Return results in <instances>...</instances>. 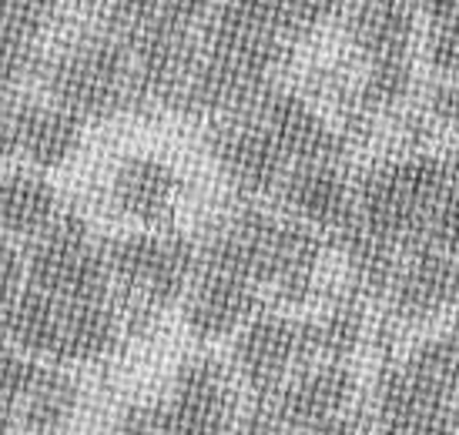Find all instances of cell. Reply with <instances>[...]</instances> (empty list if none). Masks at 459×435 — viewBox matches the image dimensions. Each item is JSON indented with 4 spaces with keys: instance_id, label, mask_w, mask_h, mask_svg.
Instances as JSON below:
<instances>
[{
    "instance_id": "cell-9",
    "label": "cell",
    "mask_w": 459,
    "mask_h": 435,
    "mask_svg": "<svg viewBox=\"0 0 459 435\" xmlns=\"http://www.w3.org/2000/svg\"><path fill=\"white\" fill-rule=\"evenodd\" d=\"M212 158L221 167L229 184L242 194H268L279 192L281 178L289 171V161L279 154V148L268 141L262 128L248 115L218 117L215 131L208 138Z\"/></svg>"
},
{
    "instance_id": "cell-8",
    "label": "cell",
    "mask_w": 459,
    "mask_h": 435,
    "mask_svg": "<svg viewBox=\"0 0 459 435\" xmlns=\"http://www.w3.org/2000/svg\"><path fill=\"white\" fill-rule=\"evenodd\" d=\"M356 396V379L345 365L316 362L285 379L275 396H268V409L289 435H306L319 425L349 412Z\"/></svg>"
},
{
    "instance_id": "cell-29",
    "label": "cell",
    "mask_w": 459,
    "mask_h": 435,
    "mask_svg": "<svg viewBox=\"0 0 459 435\" xmlns=\"http://www.w3.org/2000/svg\"><path fill=\"white\" fill-rule=\"evenodd\" d=\"M429 64L446 77H459V21L456 24H436L426 40Z\"/></svg>"
},
{
    "instance_id": "cell-20",
    "label": "cell",
    "mask_w": 459,
    "mask_h": 435,
    "mask_svg": "<svg viewBox=\"0 0 459 435\" xmlns=\"http://www.w3.org/2000/svg\"><path fill=\"white\" fill-rule=\"evenodd\" d=\"M61 305L51 294L38 288H24L7 305H0V335L4 345L24 352L30 359H51L61 325Z\"/></svg>"
},
{
    "instance_id": "cell-28",
    "label": "cell",
    "mask_w": 459,
    "mask_h": 435,
    "mask_svg": "<svg viewBox=\"0 0 459 435\" xmlns=\"http://www.w3.org/2000/svg\"><path fill=\"white\" fill-rule=\"evenodd\" d=\"M57 11L61 0H0V30L40 38Z\"/></svg>"
},
{
    "instance_id": "cell-31",
    "label": "cell",
    "mask_w": 459,
    "mask_h": 435,
    "mask_svg": "<svg viewBox=\"0 0 459 435\" xmlns=\"http://www.w3.org/2000/svg\"><path fill=\"white\" fill-rule=\"evenodd\" d=\"M24 107L17 94H4L0 90V158L17 154V141H21V124H24Z\"/></svg>"
},
{
    "instance_id": "cell-5",
    "label": "cell",
    "mask_w": 459,
    "mask_h": 435,
    "mask_svg": "<svg viewBox=\"0 0 459 435\" xmlns=\"http://www.w3.org/2000/svg\"><path fill=\"white\" fill-rule=\"evenodd\" d=\"M335 0H215L208 34L245 40H275L292 47L332 21Z\"/></svg>"
},
{
    "instance_id": "cell-24",
    "label": "cell",
    "mask_w": 459,
    "mask_h": 435,
    "mask_svg": "<svg viewBox=\"0 0 459 435\" xmlns=\"http://www.w3.org/2000/svg\"><path fill=\"white\" fill-rule=\"evenodd\" d=\"M412 90V64L409 57H393V61H369L366 77L359 81L352 94V117L356 121H372V117L393 111L409 98Z\"/></svg>"
},
{
    "instance_id": "cell-35",
    "label": "cell",
    "mask_w": 459,
    "mask_h": 435,
    "mask_svg": "<svg viewBox=\"0 0 459 435\" xmlns=\"http://www.w3.org/2000/svg\"><path fill=\"white\" fill-rule=\"evenodd\" d=\"M453 425H456L459 432V388H456V398H453Z\"/></svg>"
},
{
    "instance_id": "cell-19",
    "label": "cell",
    "mask_w": 459,
    "mask_h": 435,
    "mask_svg": "<svg viewBox=\"0 0 459 435\" xmlns=\"http://www.w3.org/2000/svg\"><path fill=\"white\" fill-rule=\"evenodd\" d=\"M84 141V121L57 104H34L27 101L24 124H21V141L17 154H24L38 171L67 165Z\"/></svg>"
},
{
    "instance_id": "cell-22",
    "label": "cell",
    "mask_w": 459,
    "mask_h": 435,
    "mask_svg": "<svg viewBox=\"0 0 459 435\" xmlns=\"http://www.w3.org/2000/svg\"><path fill=\"white\" fill-rule=\"evenodd\" d=\"M366 335V311L359 294H342L335 298L319 319L302 321V345H306V365L316 362H332L342 365L359 348Z\"/></svg>"
},
{
    "instance_id": "cell-26",
    "label": "cell",
    "mask_w": 459,
    "mask_h": 435,
    "mask_svg": "<svg viewBox=\"0 0 459 435\" xmlns=\"http://www.w3.org/2000/svg\"><path fill=\"white\" fill-rule=\"evenodd\" d=\"M38 40L40 38L0 30V90L4 94H13V90L21 88V84H27L44 67Z\"/></svg>"
},
{
    "instance_id": "cell-11",
    "label": "cell",
    "mask_w": 459,
    "mask_h": 435,
    "mask_svg": "<svg viewBox=\"0 0 459 435\" xmlns=\"http://www.w3.org/2000/svg\"><path fill=\"white\" fill-rule=\"evenodd\" d=\"M181 311H185V328L198 342H221L229 335H238L255 319L258 288L225 271L198 269L195 282L181 298Z\"/></svg>"
},
{
    "instance_id": "cell-2",
    "label": "cell",
    "mask_w": 459,
    "mask_h": 435,
    "mask_svg": "<svg viewBox=\"0 0 459 435\" xmlns=\"http://www.w3.org/2000/svg\"><path fill=\"white\" fill-rule=\"evenodd\" d=\"M40 71L51 104L71 111L81 121H104L134 107L128 40L111 24L67 40L61 54Z\"/></svg>"
},
{
    "instance_id": "cell-33",
    "label": "cell",
    "mask_w": 459,
    "mask_h": 435,
    "mask_svg": "<svg viewBox=\"0 0 459 435\" xmlns=\"http://www.w3.org/2000/svg\"><path fill=\"white\" fill-rule=\"evenodd\" d=\"M229 435H289L281 429V422L275 419V412L268 409V402L262 398L255 409L245 412L238 422L231 425Z\"/></svg>"
},
{
    "instance_id": "cell-36",
    "label": "cell",
    "mask_w": 459,
    "mask_h": 435,
    "mask_svg": "<svg viewBox=\"0 0 459 435\" xmlns=\"http://www.w3.org/2000/svg\"><path fill=\"white\" fill-rule=\"evenodd\" d=\"M65 4H81V0H61V7H65Z\"/></svg>"
},
{
    "instance_id": "cell-10",
    "label": "cell",
    "mask_w": 459,
    "mask_h": 435,
    "mask_svg": "<svg viewBox=\"0 0 459 435\" xmlns=\"http://www.w3.org/2000/svg\"><path fill=\"white\" fill-rule=\"evenodd\" d=\"M168 435H218L231 425V382L208 355L181 362L165 402Z\"/></svg>"
},
{
    "instance_id": "cell-25",
    "label": "cell",
    "mask_w": 459,
    "mask_h": 435,
    "mask_svg": "<svg viewBox=\"0 0 459 435\" xmlns=\"http://www.w3.org/2000/svg\"><path fill=\"white\" fill-rule=\"evenodd\" d=\"M38 371V359L11 345H0V429H17V409L30 392Z\"/></svg>"
},
{
    "instance_id": "cell-3",
    "label": "cell",
    "mask_w": 459,
    "mask_h": 435,
    "mask_svg": "<svg viewBox=\"0 0 459 435\" xmlns=\"http://www.w3.org/2000/svg\"><path fill=\"white\" fill-rule=\"evenodd\" d=\"M453 192L446 161L429 154H409L372 167L356 188V221L409 252L426 218Z\"/></svg>"
},
{
    "instance_id": "cell-23",
    "label": "cell",
    "mask_w": 459,
    "mask_h": 435,
    "mask_svg": "<svg viewBox=\"0 0 459 435\" xmlns=\"http://www.w3.org/2000/svg\"><path fill=\"white\" fill-rule=\"evenodd\" d=\"M399 369L420 392L453 402L459 388V335H439L422 342L406 362H399Z\"/></svg>"
},
{
    "instance_id": "cell-13",
    "label": "cell",
    "mask_w": 459,
    "mask_h": 435,
    "mask_svg": "<svg viewBox=\"0 0 459 435\" xmlns=\"http://www.w3.org/2000/svg\"><path fill=\"white\" fill-rule=\"evenodd\" d=\"M281 208L316 235H335L356 211V188L339 165H295L279 184Z\"/></svg>"
},
{
    "instance_id": "cell-30",
    "label": "cell",
    "mask_w": 459,
    "mask_h": 435,
    "mask_svg": "<svg viewBox=\"0 0 459 435\" xmlns=\"http://www.w3.org/2000/svg\"><path fill=\"white\" fill-rule=\"evenodd\" d=\"M27 288L24 255L11 244V238L0 235V305H7L13 294Z\"/></svg>"
},
{
    "instance_id": "cell-14",
    "label": "cell",
    "mask_w": 459,
    "mask_h": 435,
    "mask_svg": "<svg viewBox=\"0 0 459 435\" xmlns=\"http://www.w3.org/2000/svg\"><path fill=\"white\" fill-rule=\"evenodd\" d=\"M416 0H345L342 27L366 64L409 57L416 30Z\"/></svg>"
},
{
    "instance_id": "cell-1",
    "label": "cell",
    "mask_w": 459,
    "mask_h": 435,
    "mask_svg": "<svg viewBox=\"0 0 459 435\" xmlns=\"http://www.w3.org/2000/svg\"><path fill=\"white\" fill-rule=\"evenodd\" d=\"M111 288H117L131 332L152 325L158 311L185 298L198 271V244L175 231H131L101 248Z\"/></svg>"
},
{
    "instance_id": "cell-4",
    "label": "cell",
    "mask_w": 459,
    "mask_h": 435,
    "mask_svg": "<svg viewBox=\"0 0 459 435\" xmlns=\"http://www.w3.org/2000/svg\"><path fill=\"white\" fill-rule=\"evenodd\" d=\"M27 288L51 294L57 302H101L111 298V278L104 252L91 242L88 221L74 211H61L24 255Z\"/></svg>"
},
{
    "instance_id": "cell-17",
    "label": "cell",
    "mask_w": 459,
    "mask_h": 435,
    "mask_svg": "<svg viewBox=\"0 0 459 435\" xmlns=\"http://www.w3.org/2000/svg\"><path fill=\"white\" fill-rule=\"evenodd\" d=\"M125 335L121 308L111 298L101 302H65L51 359L61 365H88L111 355Z\"/></svg>"
},
{
    "instance_id": "cell-34",
    "label": "cell",
    "mask_w": 459,
    "mask_h": 435,
    "mask_svg": "<svg viewBox=\"0 0 459 435\" xmlns=\"http://www.w3.org/2000/svg\"><path fill=\"white\" fill-rule=\"evenodd\" d=\"M446 167H449V178H453V184L459 188V148L453 151V158L446 161Z\"/></svg>"
},
{
    "instance_id": "cell-16",
    "label": "cell",
    "mask_w": 459,
    "mask_h": 435,
    "mask_svg": "<svg viewBox=\"0 0 459 435\" xmlns=\"http://www.w3.org/2000/svg\"><path fill=\"white\" fill-rule=\"evenodd\" d=\"M178 188L181 181L168 161L134 154L117 165L111 178V201L121 215L138 225H161L178 205Z\"/></svg>"
},
{
    "instance_id": "cell-32",
    "label": "cell",
    "mask_w": 459,
    "mask_h": 435,
    "mask_svg": "<svg viewBox=\"0 0 459 435\" xmlns=\"http://www.w3.org/2000/svg\"><path fill=\"white\" fill-rule=\"evenodd\" d=\"M117 435H168L165 405H131L117 422Z\"/></svg>"
},
{
    "instance_id": "cell-6",
    "label": "cell",
    "mask_w": 459,
    "mask_h": 435,
    "mask_svg": "<svg viewBox=\"0 0 459 435\" xmlns=\"http://www.w3.org/2000/svg\"><path fill=\"white\" fill-rule=\"evenodd\" d=\"M245 115L255 121L262 134L279 148V154L295 165H339L345 144L335 131L325 124V117L302 101L299 94L272 88L262 94Z\"/></svg>"
},
{
    "instance_id": "cell-15",
    "label": "cell",
    "mask_w": 459,
    "mask_h": 435,
    "mask_svg": "<svg viewBox=\"0 0 459 435\" xmlns=\"http://www.w3.org/2000/svg\"><path fill=\"white\" fill-rule=\"evenodd\" d=\"M376 422L383 435H453V402L420 392L399 365H385L376 382Z\"/></svg>"
},
{
    "instance_id": "cell-21",
    "label": "cell",
    "mask_w": 459,
    "mask_h": 435,
    "mask_svg": "<svg viewBox=\"0 0 459 435\" xmlns=\"http://www.w3.org/2000/svg\"><path fill=\"white\" fill-rule=\"evenodd\" d=\"M81 405V385L61 365H40L38 379L17 409V429L27 435H57L74 422Z\"/></svg>"
},
{
    "instance_id": "cell-18",
    "label": "cell",
    "mask_w": 459,
    "mask_h": 435,
    "mask_svg": "<svg viewBox=\"0 0 459 435\" xmlns=\"http://www.w3.org/2000/svg\"><path fill=\"white\" fill-rule=\"evenodd\" d=\"M61 215L57 188L40 171H11L0 178V235L38 238Z\"/></svg>"
},
{
    "instance_id": "cell-12",
    "label": "cell",
    "mask_w": 459,
    "mask_h": 435,
    "mask_svg": "<svg viewBox=\"0 0 459 435\" xmlns=\"http://www.w3.org/2000/svg\"><path fill=\"white\" fill-rule=\"evenodd\" d=\"M385 294L395 319H436L446 308H459V261L429 248H409Z\"/></svg>"
},
{
    "instance_id": "cell-7",
    "label": "cell",
    "mask_w": 459,
    "mask_h": 435,
    "mask_svg": "<svg viewBox=\"0 0 459 435\" xmlns=\"http://www.w3.org/2000/svg\"><path fill=\"white\" fill-rule=\"evenodd\" d=\"M231 365L258 398L275 396L289 375L306 369L302 321L289 315H255L235 335Z\"/></svg>"
},
{
    "instance_id": "cell-27",
    "label": "cell",
    "mask_w": 459,
    "mask_h": 435,
    "mask_svg": "<svg viewBox=\"0 0 459 435\" xmlns=\"http://www.w3.org/2000/svg\"><path fill=\"white\" fill-rule=\"evenodd\" d=\"M412 248H429L439 255L459 261V188L453 184V192L429 211L426 225H422L420 238Z\"/></svg>"
}]
</instances>
